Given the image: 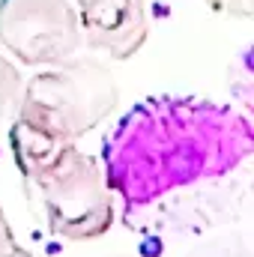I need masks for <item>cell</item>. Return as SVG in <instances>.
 I'll return each instance as SVG.
<instances>
[{
	"mask_svg": "<svg viewBox=\"0 0 254 257\" xmlns=\"http://www.w3.org/2000/svg\"><path fill=\"white\" fill-rule=\"evenodd\" d=\"M251 150V120L233 105L165 93L141 99L105 135L102 174L111 194L147 206L236 171Z\"/></svg>",
	"mask_w": 254,
	"mask_h": 257,
	"instance_id": "6da1fadb",
	"label": "cell"
},
{
	"mask_svg": "<svg viewBox=\"0 0 254 257\" xmlns=\"http://www.w3.org/2000/svg\"><path fill=\"white\" fill-rule=\"evenodd\" d=\"M9 147L21 174L30 212L42 227L69 242L99 239L114 224V200L102 162L75 141H51L12 120Z\"/></svg>",
	"mask_w": 254,
	"mask_h": 257,
	"instance_id": "7a4b0ae2",
	"label": "cell"
},
{
	"mask_svg": "<svg viewBox=\"0 0 254 257\" xmlns=\"http://www.w3.org/2000/svg\"><path fill=\"white\" fill-rule=\"evenodd\" d=\"M120 105V87L111 69L93 57H69L63 63L42 66L24 81L15 117L51 141H81L102 126Z\"/></svg>",
	"mask_w": 254,
	"mask_h": 257,
	"instance_id": "3957f363",
	"label": "cell"
},
{
	"mask_svg": "<svg viewBox=\"0 0 254 257\" xmlns=\"http://www.w3.org/2000/svg\"><path fill=\"white\" fill-rule=\"evenodd\" d=\"M0 45L15 63L54 66L75 57L81 24L72 0H0Z\"/></svg>",
	"mask_w": 254,
	"mask_h": 257,
	"instance_id": "277c9868",
	"label": "cell"
},
{
	"mask_svg": "<svg viewBox=\"0 0 254 257\" xmlns=\"http://www.w3.org/2000/svg\"><path fill=\"white\" fill-rule=\"evenodd\" d=\"M81 24V42L111 60L135 57L150 33L147 0H72Z\"/></svg>",
	"mask_w": 254,
	"mask_h": 257,
	"instance_id": "5b68a950",
	"label": "cell"
},
{
	"mask_svg": "<svg viewBox=\"0 0 254 257\" xmlns=\"http://www.w3.org/2000/svg\"><path fill=\"white\" fill-rule=\"evenodd\" d=\"M21 90H24V78L18 72V63L6 51H0V123L15 117Z\"/></svg>",
	"mask_w": 254,
	"mask_h": 257,
	"instance_id": "8992f818",
	"label": "cell"
},
{
	"mask_svg": "<svg viewBox=\"0 0 254 257\" xmlns=\"http://www.w3.org/2000/svg\"><path fill=\"white\" fill-rule=\"evenodd\" d=\"M212 12L218 15H227V18H251V9H254V0H203Z\"/></svg>",
	"mask_w": 254,
	"mask_h": 257,
	"instance_id": "52a82bcc",
	"label": "cell"
},
{
	"mask_svg": "<svg viewBox=\"0 0 254 257\" xmlns=\"http://www.w3.org/2000/svg\"><path fill=\"white\" fill-rule=\"evenodd\" d=\"M9 245H15V233H12V227H9V221H6V215H3V209H0V254H3Z\"/></svg>",
	"mask_w": 254,
	"mask_h": 257,
	"instance_id": "ba28073f",
	"label": "cell"
},
{
	"mask_svg": "<svg viewBox=\"0 0 254 257\" xmlns=\"http://www.w3.org/2000/svg\"><path fill=\"white\" fill-rule=\"evenodd\" d=\"M0 257H33V254H30L27 248H21V245L15 242V245H9V248H6V251H3Z\"/></svg>",
	"mask_w": 254,
	"mask_h": 257,
	"instance_id": "9c48e42d",
	"label": "cell"
}]
</instances>
